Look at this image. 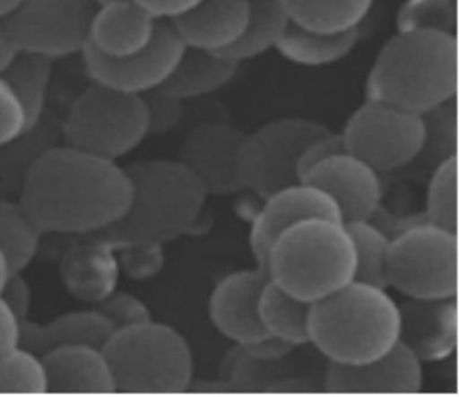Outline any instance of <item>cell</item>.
<instances>
[{
	"instance_id": "f1b7e54d",
	"label": "cell",
	"mask_w": 459,
	"mask_h": 397,
	"mask_svg": "<svg viewBox=\"0 0 459 397\" xmlns=\"http://www.w3.org/2000/svg\"><path fill=\"white\" fill-rule=\"evenodd\" d=\"M426 134L417 159L402 170L411 179L422 180L433 173L437 166L458 155V111L455 100L440 105L422 114Z\"/></svg>"
},
{
	"instance_id": "e575fe53",
	"label": "cell",
	"mask_w": 459,
	"mask_h": 397,
	"mask_svg": "<svg viewBox=\"0 0 459 397\" xmlns=\"http://www.w3.org/2000/svg\"><path fill=\"white\" fill-rule=\"evenodd\" d=\"M458 155L443 161L429 176L426 220L458 234Z\"/></svg>"
},
{
	"instance_id": "f6af8a7d",
	"label": "cell",
	"mask_w": 459,
	"mask_h": 397,
	"mask_svg": "<svg viewBox=\"0 0 459 397\" xmlns=\"http://www.w3.org/2000/svg\"><path fill=\"white\" fill-rule=\"evenodd\" d=\"M22 50L13 39L6 20H0V74L17 59Z\"/></svg>"
},
{
	"instance_id": "30bf717a",
	"label": "cell",
	"mask_w": 459,
	"mask_h": 397,
	"mask_svg": "<svg viewBox=\"0 0 459 397\" xmlns=\"http://www.w3.org/2000/svg\"><path fill=\"white\" fill-rule=\"evenodd\" d=\"M426 125L421 114L365 100L347 120L342 136L347 152L378 173L402 172L421 150Z\"/></svg>"
},
{
	"instance_id": "2e32d148",
	"label": "cell",
	"mask_w": 459,
	"mask_h": 397,
	"mask_svg": "<svg viewBox=\"0 0 459 397\" xmlns=\"http://www.w3.org/2000/svg\"><path fill=\"white\" fill-rule=\"evenodd\" d=\"M301 182L330 194L339 205L342 222L371 220L383 201L380 173L347 151L316 164Z\"/></svg>"
},
{
	"instance_id": "8d00e7d4",
	"label": "cell",
	"mask_w": 459,
	"mask_h": 397,
	"mask_svg": "<svg viewBox=\"0 0 459 397\" xmlns=\"http://www.w3.org/2000/svg\"><path fill=\"white\" fill-rule=\"evenodd\" d=\"M116 247L121 272L134 280H148L163 269L166 255L161 244H125Z\"/></svg>"
},
{
	"instance_id": "c3c4849f",
	"label": "cell",
	"mask_w": 459,
	"mask_h": 397,
	"mask_svg": "<svg viewBox=\"0 0 459 397\" xmlns=\"http://www.w3.org/2000/svg\"><path fill=\"white\" fill-rule=\"evenodd\" d=\"M95 2H97L98 6H100V4H109V2H117V0H95Z\"/></svg>"
},
{
	"instance_id": "ac0fdd59",
	"label": "cell",
	"mask_w": 459,
	"mask_h": 397,
	"mask_svg": "<svg viewBox=\"0 0 459 397\" xmlns=\"http://www.w3.org/2000/svg\"><path fill=\"white\" fill-rule=\"evenodd\" d=\"M401 341L424 362L449 359L458 348V298H408L399 305Z\"/></svg>"
},
{
	"instance_id": "e0dca14e",
	"label": "cell",
	"mask_w": 459,
	"mask_h": 397,
	"mask_svg": "<svg viewBox=\"0 0 459 397\" xmlns=\"http://www.w3.org/2000/svg\"><path fill=\"white\" fill-rule=\"evenodd\" d=\"M422 385V362L402 341L368 364L330 362L325 374V389L331 393H418Z\"/></svg>"
},
{
	"instance_id": "5b68a950",
	"label": "cell",
	"mask_w": 459,
	"mask_h": 397,
	"mask_svg": "<svg viewBox=\"0 0 459 397\" xmlns=\"http://www.w3.org/2000/svg\"><path fill=\"white\" fill-rule=\"evenodd\" d=\"M356 264L346 223L309 218L292 223L273 241L266 272L287 293L314 305L355 280Z\"/></svg>"
},
{
	"instance_id": "d4e9b609",
	"label": "cell",
	"mask_w": 459,
	"mask_h": 397,
	"mask_svg": "<svg viewBox=\"0 0 459 397\" xmlns=\"http://www.w3.org/2000/svg\"><path fill=\"white\" fill-rule=\"evenodd\" d=\"M238 68L239 63L225 55L185 47L168 82L159 89L182 100L207 97L230 83Z\"/></svg>"
},
{
	"instance_id": "277c9868",
	"label": "cell",
	"mask_w": 459,
	"mask_h": 397,
	"mask_svg": "<svg viewBox=\"0 0 459 397\" xmlns=\"http://www.w3.org/2000/svg\"><path fill=\"white\" fill-rule=\"evenodd\" d=\"M309 337L328 362L362 365L380 359L401 341L399 303L387 289L351 280L312 305Z\"/></svg>"
},
{
	"instance_id": "6da1fadb",
	"label": "cell",
	"mask_w": 459,
	"mask_h": 397,
	"mask_svg": "<svg viewBox=\"0 0 459 397\" xmlns=\"http://www.w3.org/2000/svg\"><path fill=\"white\" fill-rule=\"evenodd\" d=\"M132 189L117 161L61 143L34 164L18 197L43 234H100L125 218Z\"/></svg>"
},
{
	"instance_id": "f546056e",
	"label": "cell",
	"mask_w": 459,
	"mask_h": 397,
	"mask_svg": "<svg viewBox=\"0 0 459 397\" xmlns=\"http://www.w3.org/2000/svg\"><path fill=\"white\" fill-rule=\"evenodd\" d=\"M291 20L281 0H250V17L239 42L223 52L228 58L241 64L267 50L275 49Z\"/></svg>"
},
{
	"instance_id": "7c38bea8",
	"label": "cell",
	"mask_w": 459,
	"mask_h": 397,
	"mask_svg": "<svg viewBox=\"0 0 459 397\" xmlns=\"http://www.w3.org/2000/svg\"><path fill=\"white\" fill-rule=\"evenodd\" d=\"M184 50L185 45L170 22H159L154 39L136 54L111 58L86 47L82 56L92 83L143 97L168 82Z\"/></svg>"
},
{
	"instance_id": "4dcf8cb0",
	"label": "cell",
	"mask_w": 459,
	"mask_h": 397,
	"mask_svg": "<svg viewBox=\"0 0 459 397\" xmlns=\"http://www.w3.org/2000/svg\"><path fill=\"white\" fill-rule=\"evenodd\" d=\"M52 74V59L25 52L18 55L17 59L0 74L22 100L27 114V127L38 123L47 113Z\"/></svg>"
},
{
	"instance_id": "3957f363",
	"label": "cell",
	"mask_w": 459,
	"mask_h": 397,
	"mask_svg": "<svg viewBox=\"0 0 459 397\" xmlns=\"http://www.w3.org/2000/svg\"><path fill=\"white\" fill-rule=\"evenodd\" d=\"M132 201L125 218L100 232L114 246L170 243L198 222L207 189L180 160H143L126 168Z\"/></svg>"
},
{
	"instance_id": "484cf974",
	"label": "cell",
	"mask_w": 459,
	"mask_h": 397,
	"mask_svg": "<svg viewBox=\"0 0 459 397\" xmlns=\"http://www.w3.org/2000/svg\"><path fill=\"white\" fill-rule=\"evenodd\" d=\"M310 303L294 298L272 280H267L260 294L259 315L264 331L291 349L310 344Z\"/></svg>"
},
{
	"instance_id": "603a6c76",
	"label": "cell",
	"mask_w": 459,
	"mask_h": 397,
	"mask_svg": "<svg viewBox=\"0 0 459 397\" xmlns=\"http://www.w3.org/2000/svg\"><path fill=\"white\" fill-rule=\"evenodd\" d=\"M114 332L113 324L100 310H74L45 324L27 319L22 323L20 344L39 355L68 344H92L104 349Z\"/></svg>"
},
{
	"instance_id": "cb8c5ba5",
	"label": "cell",
	"mask_w": 459,
	"mask_h": 397,
	"mask_svg": "<svg viewBox=\"0 0 459 397\" xmlns=\"http://www.w3.org/2000/svg\"><path fill=\"white\" fill-rule=\"evenodd\" d=\"M64 143L63 120L45 113L13 141L0 145V188L20 195L22 184L45 152Z\"/></svg>"
},
{
	"instance_id": "b9f144b4",
	"label": "cell",
	"mask_w": 459,
	"mask_h": 397,
	"mask_svg": "<svg viewBox=\"0 0 459 397\" xmlns=\"http://www.w3.org/2000/svg\"><path fill=\"white\" fill-rule=\"evenodd\" d=\"M0 296L9 306V309L13 310V315L20 319V323L30 319V312L33 306V291L22 272L9 273L0 289Z\"/></svg>"
},
{
	"instance_id": "44dd1931",
	"label": "cell",
	"mask_w": 459,
	"mask_h": 397,
	"mask_svg": "<svg viewBox=\"0 0 459 397\" xmlns=\"http://www.w3.org/2000/svg\"><path fill=\"white\" fill-rule=\"evenodd\" d=\"M59 273L73 298L98 305L117 289L121 273L117 247L100 235L75 244L64 253Z\"/></svg>"
},
{
	"instance_id": "74e56055",
	"label": "cell",
	"mask_w": 459,
	"mask_h": 397,
	"mask_svg": "<svg viewBox=\"0 0 459 397\" xmlns=\"http://www.w3.org/2000/svg\"><path fill=\"white\" fill-rule=\"evenodd\" d=\"M148 114V134L161 136L179 127L185 117V100L155 89L143 95Z\"/></svg>"
},
{
	"instance_id": "7dc6e473",
	"label": "cell",
	"mask_w": 459,
	"mask_h": 397,
	"mask_svg": "<svg viewBox=\"0 0 459 397\" xmlns=\"http://www.w3.org/2000/svg\"><path fill=\"white\" fill-rule=\"evenodd\" d=\"M11 273V266H9L8 259L4 255V251L0 250V289L4 284V280L8 278Z\"/></svg>"
},
{
	"instance_id": "ba28073f",
	"label": "cell",
	"mask_w": 459,
	"mask_h": 397,
	"mask_svg": "<svg viewBox=\"0 0 459 397\" xmlns=\"http://www.w3.org/2000/svg\"><path fill=\"white\" fill-rule=\"evenodd\" d=\"M387 282L406 298H458V234L427 220L402 230L388 247Z\"/></svg>"
},
{
	"instance_id": "7bdbcfd3",
	"label": "cell",
	"mask_w": 459,
	"mask_h": 397,
	"mask_svg": "<svg viewBox=\"0 0 459 397\" xmlns=\"http://www.w3.org/2000/svg\"><path fill=\"white\" fill-rule=\"evenodd\" d=\"M141 8L150 13L159 22H171L188 13L201 0H134Z\"/></svg>"
},
{
	"instance_id": "ab89813d",
	"label": "cell",
	"mask_w": 459,
	"mask_h": 397,
	"mask_svg": "<svg viewBox=\"0 0 459 397\" xmlns=\"http://www.w3.org/2000/svg\"><path fill=\"white\" fill-rule=\"evenodd\" d=\"M27 129V114L22 100L0 77V145L17 138Z\"/></svg>"
},
{
	"instance_id": "ee69618b",
	"label": "cell",
	"mask_w": 459,
	"mask_h": 397,
	"mask_svg": "<svg viewBox=\"0 0 459 397\" xmlns=\"http://www.w3.org/2000/svg\"><path fill=\"white\" fill-rule=\"evenodd\" d=\"M22 323L0 296V355L20 346Z\"/></svg>"
},
{
	"instance_id": "bcb514c9",
	"label": "cell",
	"mask_w": 459,
	"mask_h": 397,
	"mask_svg": "<svg viewBox=\"0 0 459 397\" xmlns=\"http://www.w3.org/2000/svg\"><path fill=\"white\" fill-rule=\"evenodd\" d=\"M22 4V0H0V20H9Z\"/></svg>"
},
{
	"instance_id": "836d02e7",
	"label": "cell",
	"mask_w": 459,
	"mask_h": 397,
	"mask_svg": "<svg viewBox=\"0 0 459 397\" xmlns=\"http://www.w3.org/2000/svg\"><path fill=\"white\" fill-rule=\"evenodd\" d=\"M0 393H49L42 355L17 346L0 355Z\"/></svg>"
},
{
	"instance_id": "9a60e30c",
	"label": "cell",
	"mask_w": 459,
	"mask_h": 397,
	"mask_svg": "<svg viewBox=\"0 0 459 397\" xmlns=\"http://www.w3.org/2000/svg\"><path fill=\"white\" fill-rule=\"evenodd\" d=\"M246 134L226 123H205L189 132L180 148L184 161L207 194L230 195L244 189L238 155Z\"/></svg>"
},
{
	"instance_id": "83f0119b",
	"label": "cell",
	"mask_w": 459,
	"mask_h": 397,
	"mask_svg": "<svg viewBox=\"0 0 459 397\" xmlns=\"http://www.w3.org/2000/svg\"><path fill=\"white\" fill-rule=\"evenodd\" d=\"M292 24L319 33L359 29L374 0H281Z\"/></svg>"
},
{
	"instance_id": "52a82bcc",
	"label": "cell",
	"mask_w": 459,
	"mask_h": 397,
	"mask_svg": "<svg viewBox=\"0 0 459 397\" xmlns=\"http://www.w3.org/2000/svg\"><path fill=\"white\" fill-rule=\"evenodd\" d=\"M63 134L70 147L117 161L148 136L145 100L92 83L68 109Z\"/></svg>"
},
{
	"instance_id": "d6986e66",
	"label": "cell",
	"mask_w": 459,
	"mask_h": 397,
	"mask_svg": "<svg viewBox=\"0 0 459 397\" xmlns=\"http://www.w3.org/2000/svg\"><path fill=\"white\" fill-rule=\"evenodd\" d=\"M250 17V0H201L171 20L185 47L223 54L237 45Z\"/></svg>"
},
{
	"instance_id": "5bb4252c",
	"label": "cell",
	"mask_w": 459,
	"mask_h": 397,
	"mask_svg": "<svg viewBox=\"0 0 459 397\" xmlns=\"http://www.w3.org/2000/svg\"><path fill=\"white\" fill-rule=\"evenodd\" d=\"M326 218L342 222L339 205L330 194L309 182H296L264 198L251 225L250 248L257 266L266 271L272 244L292 223L303 219Z\"/></svg>"
},
{
	"instance_id": "1f68e13d",
	"label": "cell",
	"mask_w": 459,
	"mask_h": 397,
	"mask_svg": "<svg viewBox=\"0 0 459 397\" xmlns=\"http://www.w3.org/2000/svg\"><path fill=\"white\" fill-rule=\"evenodd\" d=\"M42 230L18 201L0 198V250L11 272H24L38 255Z\"/></svg>"
},
{
	"instance_id": "ffe728a7",
	"label": "cell",
	"mask_w": 459,
	"mask_h": 397,
	"mask_svg": "<svg viewBox=\"0 0 459 397\" xmlns=\"http://www.w3.org/2000/svg\"><path fill=\"white\" fill-rule=\"evenodd\" d=\"M49 393L109 394L117 392L104 349L68 344L42 355Z\"/></svg>"
},
{
	"instance_id": "8fae6325",
	"label": "cell",
	"mask_w": 459,
	"mask_h": 397,
	"mask_svg": "<svg viewBox=\"0 0 459 397\" xmlns=\"http://www.w3.org/2000/svg\"><path fill=\"white\" fill-rule=\"evenodd\" d=\"M97 9L95 0H22L6 22L22 52L54 61L88 47Z\"/></svg>"
},
{
	"instance_id": "60d3db41",
	"label": "cell",
	"mask_w": 459,
	"mask_h": 397,
	"mask_svg": "<svg viewBox=\"0 0 459 397\" xmlns=\"http://www.w3.org/2000/svg\"><path fill=\"white\" fill-rule=\"evenodd\" d=\"M344 151H346V145L342 141V134H334L330 130V132L317 136L301 152L299 163H297L299 180L301 182L316 164L325 161L333 155L342 154Z\"/></svg>"
},
{
	"instance_id": "4fadbf2b",
	"label": "cell",
	"mask_w": 459,
	"mask_h": 397,
	"mask_svg": "<svg viewBox=\"0 0 459 397\" xmlns=\"http://www.w3.org/2000/svg\"><path fill=\"white\" fill-rule=\"evenodd\" d=\"M267 280L269 275L260 266L241 269L219 280L212 291L210 319L221 335L239 348H255L271 340L259 315L260 294Z\"/></svg>"
},
{
	"instance_id": "7402d4cb",
	"label": "cell",
	"mask_w": 459,
	"mask_h": 397,
	"mask_svg": "<svg viewBox=\"0 0 459 397\" xmlns=\"http://www.w3.org/2000/svg\"><path fill=\"white\" fill-rule=\"evenodd\" d=\"M159 20L134 0L100 4L89 31L88 47L111 58L145 49L154 39Z\"/></svg>"
},
{
	"instance_id": "d590c367",
	"label": "cell",
	"mask_w": 459,
	"mask_h": 397,
	"mask_svg": "<svg viewBox=\"0 0 459 397\" xmlns=\"http://www.w3.org/2000/svg\"><path fill=\"white\" fill-rule=\"evenodd\" d=\"M399 33L435 30L458 36L456 0H405L397 11Z\"/></svg>"
},
{
	"instance_id": "f35d334b",
	"label": "cell",
	"mask_w": 459,
	"mask_h": 397,
	"mask_svg": "<svg viewBox=\"0 0 459 397\" xmlns=\"http://www.w3.org/2000/svg\"><path fill=\"white\" fill-rule=\"evenodd\" d=\"M98 310L113 324L116 331L127 326L148 323L152 319L150 307L145 301L134 294L116 289L108 298L98 303Z\"/></svg>"
},
{
	"instance_id": "7a4b0ae2",
	"label": "cell",
	"mask_w": 459,
	"mask_h": 397,
	"mask_svg": "<svg viewBox=\"0 0 459 397\" xmlns=\"http://www.w3.org/2000/svg\"><path fill=\"white\" fill-rule=\"evenodd\" d=\"M458 36L435 30L394 34L365 83L368 100L426 114L458 95Z\"/></svg>"
},
{
	"instance_id": "9c48e42d",
	"label": "cell",
	"mask_w": 459,
	"mask_h": 397,
	"mask_svg": "<svg viewBox=\"0 0 459 397\" xmlns=\"http://www.w3.org/2000/svg\"><path fill=\"white\" fill-rule=\"evenodd\" d=\"M330 132L322 123L305 117L276 118L246 134L238 166L244 189L266 198L278 189L300 182L297 163L309 142Z\"/></svg>"
},
{
	"instance_id": "4316f807",
	"label": "cell",
	"mask_w": 459,
	"mask_h": 397,
	"mask_svg": "<svg viewBox=\"0 0 459 397\" xmlns=\"http://www.w3.org/2000/svg\"><path fill=\"white\" fill-rule=\"evenodd\" d=\"M359 29L344 33H319L291 22L275 49L296 65L325 67L349 56L359 42Z\"/></svg>"
},
{
	"instance_id": "8992f818",
	"label": "cell",
	"mask_w": 459,
	"mask_h": 397,
	"mask_svg": "<svg viewBox=\"0 0 459 397\" xmlns=\"http://www.w3.org/2000/svg\"><path fill=\"white\" fill-rule=\"evenodd\" d=\"M123 393H184L194 380L193 349L175 326L148 323L116 331L104 346Z\"/></svg>"
},
{
	"instance_id": "d6a6232c",
	"label": "cell",
	"mask_w": 459,
	"mask_h": 397,
	"mask_svg": "<svg viewBox=\"0 0 459 397\" xmlns=\"http://www.w3.org/2000/svg\"><path fill=\"white\" fill-rule=\"evenodd\" d=\"M346 223L356 248V278L367 284L388 289L387 255L392 238L372 220Z\"/></svg>"
}]
</instances>
